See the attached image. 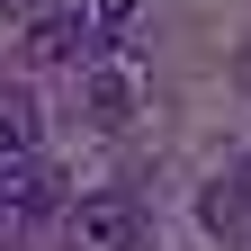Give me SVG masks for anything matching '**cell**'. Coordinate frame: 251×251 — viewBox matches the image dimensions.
<instances>
[{
    "label": "cell",
    "instance_id": "5",
    "mask_svg": "<svg viewBox=\"0 0 251 251\" xmlns=\"http://www.w3.org/2000/svg\"><path fill=\"white\" fill-rule=\"evenodd\" d=\"M126 18H135V0H99V9H90V27H99V36H108V27H126Z\"/></svg>",
    "mask_w": 251,
    "mask_h": 251
},
{
    "label": "cell",
    "instance_id": "1",
    "mask_svg": "<svg viewBox=\"0 0 251 251\" xmlns=\"http://www.w3.org/2000/svg\"><path fill=\"white\" fill-rule=\"evenodd\" d=\"M135 233H144L135 188H99V198L63 206V251H135Z\"/></svg>",
    "mask_w": 251,
    "mask_h": 251
},
{
    "label": "cell",
    "instance_id": "6",
    "mask_svg": "<svg viewBox=\"0 0 251 251\" xmlns=\"http://www.w3.org/2000/svg\"><path fill=\"white\" fill-rule=\"evenodd\" d=\"M225 188H233V198L251 206V162H233V179H225Z\"/></svg>",
    "mask_w": 251,
    "mask_h": 251
},
{
    "label": "cell",
    "instance_id": "7",
    "mask_svg": "<svg viewBox=\"0 0 251 251\" xmlns=\"http://www.w3.org/2000/svg\"><path fill=\"white\" fill-rule=\"evenodd\" d=\"M242 90H251V54H242Z\"/></svg>",
    "mask_w": 251,
    "mask_h": 251
},
{
    "label": "cell",
    "instance_id": "4",
    "mask_svg": "<svg viewBox=\"0 0 251 251\" xmlns=\"http://www.w3.org/2000/svg\"><path fill=\"white\" fill-rule=\"evenodd\" d=\"M198 215H206V225H215V233H251V206L233 198V188H225V179H215V188H206V206H198Z\"/></svg>",
    "mask_w": 251,
    "mask_h": 251
},
{
    "label": "cell",
    "instance_id": "2",
    "mask_svg": "<svg viewBox=\"0 0 251 251\" xmlns=\"http://www.w3.org/2000/svg\"><path fill=\"white\" fill-rule=\"evenodd\" d=\"M27 54L36 63H99V27H90V9H36V27H27Z\"/></svg>",
    "mask_w": 251,
    "mask_h": 251
},
{
    "label": "cell",
    "instance_id": "3",
    "mask_svg": "<svg viewBox=\"0 0 251 251\" xmlns=\"http://www.w3.org/2000/svg\"><path fill=\"white\" fill-rule=\"evenodd\" d=\"M81 72H90V117H99V126L135 117V72H126V63H81Z\"/></svg>",
    "mask_w": 251,
    "mask_h": 251
}]
</instances>
